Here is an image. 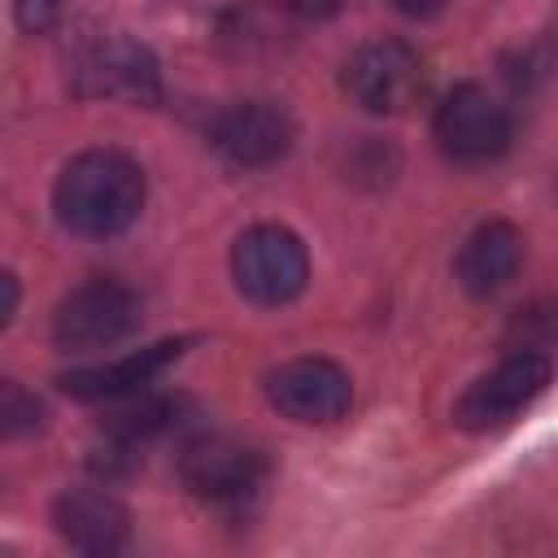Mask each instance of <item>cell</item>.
<instances>
[{
	"instance_id": "obj_1",
	"label": "cell",
	"mask_w": 558,
	"mask_h": 558,
	"mask_svg": "<svg viewBox=\"0 0 558 558\" xmlns=\"http://www.w3.org/2000/svg\"><path fill=\"white\" fill-rule=\"evenodd\" d=\"M52 209L61 227L74 235L87 240L118 235L144 209V174L126 153L113 148L78 153L52 187Z\"/></svg>"
},
{
	"instance_id": "obj_2",
	"label": "cell",
	"mask_w": 558,
	"mask_h": 558,
	"mask_svg": "<svg viewBox=\"0 0 558 558\" xmlns=\"http://www.w3.org/2000/svg\"><path fill=\"white\" fill-rule=\"evenodd\" d=\"M70 78L78 96H109L126 105H153L161 96V74L153 52L122 31L83 39L70 57Z\"/></svg>"
},
{
	"instance_id": "obj_3",
	"label": "cell",
	"mask_w": 558,
	"mask_h": 558,
	"mask_svg": "<svg viewBox=\"0 0 558 558\" xmlns=\"http://www.w3.org/2000/svg\"><path fill=\"white\" fill-rule=\"evenodd\" d=\"M231 275H235V288L257 301V305H283L292 301L305 279H310V257H305V244L288 231V227H275V222H262L253 231H244L231 248Z\"/></svg>"
},
{
	"instance_id": "obj_4",
	"label": "cell",
	"mask_w": 558,
	"mask_h": 558,
	"mask_svg": "<svg viewBox=\"0 0 558 558\" xmlns=\"http://www.w3.org/2000/svg\"><path fill=\"white\" fill-rule=\"evenodd\" d=\"M140 327V296L118 279H92L74 288L52 318V340L65 353L109 349Z\"/></svg>"
},
{
	"instance_id": "obj_5",
	"label": "cell",
	"mask_w": 558,
	"mask_h": 558,
	"mask_svg": "<svg viewBox=\"0 0 558 558\" xmlns=\"http://www.w3.org/2000/svg\"><path fill=\"white\" fill-rule=\"evenodd\" d=\"M549 384V357L536 349H519L510 357H501L488 375H480L453 405L458 427L466 432H493L506 427L510 418H519Z\"/></svg>"
},
{
	"instance_id": "obj_6",
	"label": "cell",
	"mask_w": 558,
	"mask_h": 558,
	"mask_svg": "<svg viewBox=\"0 0 558 558\" xmlns=\"http://www.w3.org/2000/svg\"><path fill=\"white\" fill-rule=\"evenodd\" d=\"M436 140L453 161H488L510 144V109L480 83H458L436 109Z\"/></svg>"
},
{
	"instance_id": "obj_7",
	"label": "cell",
	"mask_w": 558,
	"mask_h": 558,
	"mask_svg": "<svg viewBox=\"0 0 558 558\" xmlns=\"http://www.w3.org/2000/svg\"><path fill=\"white\" fill-rule=\"evenodd\" d=\"M344 92L371 113H397L423 92V57L401 39H379L344 61Z\"/></svg>"
},
{
	"instance_id": "obj_8",
	"label": "cell",
	"mask_w": 558,
	"mask_h": 558,
	"mask_svg": "<svg viewBox=\"0 0 558 558\" xmlns=\"http://www.w3.org/2000/svg\"><path fill=\"white\" fill-rule=\"evenodd\" d=\"M179 475L196 497L235 506L257 493V484L266 475V458L231 436H196L179 453Z\"/></svg>"
},
{
	"instance_id": "obj_9",
	"label": "cell",
	"mask_w": 558,
	"mask_h": 558,
	"mask_svg": "<svg viewBox=\"0 0 558 558\" xmlns=\"http://www.w3.org/2000/svg\"><path fill=\"white\" fill-rule=\"evenodd\" d=\"M266 397L292 423H336L353 401V384L327 357H296L270 371Z\"/></svg>"
},
{
	"instance_id": "obj_10",
	"label": "cell",
	"mask_w": 558,
	"mask_h": 558,
	"mask_svg": "<svg viewBox=\"0 0 558 558\" xmlns=\"http://www.w3.org/2000/svg\"><path fill=\"white\" fill-rule=\"evenodd\" d=\"M209 140L231 166H270L292 148V118L270 100H240L214 118Z\"/></svg>"
},
{
	"instance_id": "obj_11",
	"label": "cell",
	"mask_w": 558,
	"mask_h": 558,
	"mask_svg": "<svg viewBox=\"0 0 558 558\" xmlns=\"http://www.w3.org/2000/svg\"><path fill=\"white\" fill-rule=\"evenodd\" d=\"M52 523H57L61 541L74 545L78 554H118L131 532L122 501H113L109 493H96V488L61 493L52 501Z\"/></svg>"
},
{
	"instance_id": "obj_12",
	"label": "cell",
	"mask_w": 558,
	"mask_h": 558,
	"mask_svg": "<svg viewBox=\"0 0 558 558\" xmlns=\"http://www.w3.org/2000/svg\"><path fill=\"white\" fill-rule=\"evenodd\" d=\"M183 349H187V340H161V344H148V349L126 353L118 362L70 371V375H61V388L78 401H118V397H131V392L148 388Z\"/></svg>"
},
{
	"instance_id": "obj_13",
	"label": "cell",
	"mask_w": 558,
	"mask_h": 558,
	"mask_svg": "<svg viewBox=\"0 0 558 558\" xmlns=\"http://www.w3.org/2000/svg\"><path fill=\"white\" fill-rule=\"evenodd\" d=\"M523 266V231L514 222H484L466 235L462 253H458V283L471 296H493L501 292Z\"/></svg>"
},
{
	"instance_id": "obj_14",
	"label": "cell",
	"mask_w": 558,
	"mask_h": 558,
	"mask_svg": "<svg viewBox=\"0 0 558 558\" xmlns=\"http://www.w3.org/2000/svg\"><path fill=\"white\" fill-rule=\"evenodd\" d=\"M44 427V401L17 379H0V440L31 436Z\"/></svg>"
},
{
	"instance_id": "obj_15",
	"label": "cell",
	"mask_w": 558,
	"mask_h": 558,
	"mask_svg": "<svg viewBox=\"0 0 558 558\" xmlns=\"http://www.w3.org/2000/svg\"><path fill=\"white\" fill-rule=\"evenodd\" d=\"M13 13H17V26L31 31V35H44L61 22L65 13V0H13Z\"/></svg>"
},
{
	"instance_id": "obj_16",
	"label": "cell",
	"mask_w": 558,
	"mask_h": 558,
	"mask_svg": "<svg viewBox=\"0 0 558 558\" xmlns=\"http://www.w3.org/2000/svg\"><path fill=\"white\" fill-rule=\"evenodd\" d=\"M340 4H344V0H283L288 13H296V17H314V22H318V17H331Z\"/></svg>"
},
{
	"instance_id": "obj_17",
	"label": "cell",
	"mask_w": 558,
	"mask_h": 558,
	"mask_svg": "<svg viewBox=\"0 0 558 558\" xmlns=\"http://www.w3.org/2000/svg\"><path fill=\"white\" fill-rule=\"evenodd\" d=\"M17 279L9 275V270H0V331L9 327V318H13V310H17Z\"/></svg>"
},
{
	"instance_id": "obj_18",
	"label": "cell",
	"mask_w": 558,
	"mask_h": 558,
	"mask_svg": "<svg viewBox=\"0 0 558 558\" xmlns=\"http://www.w3.org/2000/svg\"><path fill=\"white\" fill-rule=\"evenodd\" d=\"M449 0H392V9H401L405 17H436Z\"/></svg>"
}]
</instances>
